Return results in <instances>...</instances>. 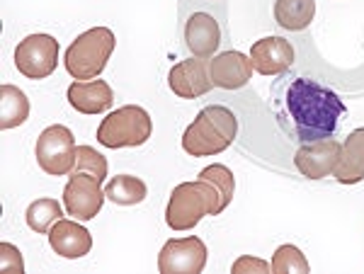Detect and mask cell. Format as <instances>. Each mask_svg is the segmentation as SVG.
I'll return each mask as SVG.
<instances>
[{"mask_svg":"<svg viewBox=\"0 0 364 274\" xmlns=\"http://www.w3.org/2000/svg\"><path fill=\"white\" fill-rule=\"evenodd\" d=\"M287 112L294 121L296 138L301 143L331 138L338 129L340 116L348 112L331 87L316 83L311 78H296L287 87Z\"/></svg>","mask_w":364,"mask_h":274,"instance_id":"cell-1","label":"cell"},{"mask_svg":"<svg viewBox=\"0 0 364 274\" xmlns=\"http://www.w3.org/2000/svg\"><path fill=\"white\" fill-rule=\"evenodd\" d=\"M238 119L224 104H209L195 116L182 133V148L192 158H209L219 155L236 141Z\"/></svg>","mask_w":364,"mask_h":274,"instance_id":"cell-2","label":"cell"},{"mask_svg":"<svg viewBox=\"0 0 364 274\" xmlns=\"http://www.w3.org/2000/svg\"><path fill=\"white\" fill-rule=\"evenodd\" d=\"M224 212L221 197L207 180L182 182L173 190L166 209V224L173 231H190L204 217H219Z\"/></svg>","mask_w":364,"mask_h":274,"instance_id":"cell-3","label":"cell"},{"mask_svg":"<svg viewBox=\"0 0 364 274\" xmlns=\"http://www.w3.org/2000/svg\"><path fill=\"white\" fill-rule=\"evenodd\" d=\"M114 34L107 27H92L80 34L66 49V71L73 80H92L105 71L109 56L114 51Z\"/></svg>","mask_w":364,"mask_h":274,"instance_id":"cell-4","label":"cell"},{"mask_svg":"<svg viewBox=\"0 0 364 274\" xmlns=\"http://www.w3.org/2000/svg\"><path fill=\"white\" fill-rule=\"evenodd\" d=\"M154 121L139 104H127L109 112L97 126V141L105 148H134L151 138Z\"/></svg>","mask_w":364,"mask_h":274,"instance_id":"cell-5","label":"cell"},{"mask_svg":"<svg viewBox=\"0 0 364 274\" xmlns=\"http://www.w3.org/2000/svg\"><path fill=\"white\" fill-rule=\"evenodd\" d=\"M75 148L78 146L73 141V131L63 124H54V126H46L39 133L37 146H34V155H37L39 168L46 175L61 177V175L73 172Z\"/></svg>","mask_w":364,"mask_h":274,"instance_id":"cell-6","label":"cell"},{"mask_svg":"<svg viewBox=\"0 0 364 274\" xmlns=\"http://www.w3.org/2000/svg\"><path fill=\"white\" fill-rule=\"evenodd\" d=\"M58 66V42L51 34H29L15 46V68L29 80L49 78Z\"/></svg>","mask_w":364,"mask_h":274,"instance_id":"cell-7","label":"cell"},{"mask_svg":"<svg viewBox=\"0 0 364 274\" xmlns=\"http://www.w3.org/2000/svg\"><path fill=\"white\" fill-rule=\"evenodd\" d=\"M207 265V246L202 238H170L158 253L161 274H199Z\"/></svg>","mask_w":364,"mask_h":274,"instance_id":"cell-8","label":"cell"},{"mask_svg":"<svg viewBox=\"0 0 364 274\" xmlns=\"http://www.w3.org/2000/svg\"><path fill=\"white\" fill-rule=\"evenodd\" d=\"M100 180L90 172H70V180L63 187V207L73 219L90 221L100 214L105 204V190Z\"/></svg>","mask_w":364,"mask_h":274,"instance_id":"cell-9","label":"cell"},{"mask_svg":"<svg viewBox=\"0 0 364 274\" xmlns=\"http://www.w3.org/2000/svg\"><path fill=\"white\" fill-rule=\"evenodd\" d=\"M340 150H343V143L336 141V138H321V141L301 143V148L294 155L296 170L309 180L328 177V175L336 172Z\"/></svg>","mask_w":364,"mask_h":274,"instance_id":"cell-10","label":"cell"},{"mask_svg":"<svg viewBox=\"0 0 364 274\" xmlns=\"http://www.w3.org/2000/svg\"><path fill=\"white\" fill-rule=\"evenodd\" d=\"M209 63L211 61L199 58V56L175 63L168 73L170 90L178 97H182V100H197V97L207 95L211 87H214L211 75H209Z\"/></svg>","mask_w":364,"mask_h":274,"instance_id":"cell-11","label":"cell"},{"mask_svg":"<svg viewBox=\"0 0 364 274\" xmlns=\"http://www.w3.org/2000/svg\"><path fill=\"white\" fill-rule=\"evenodd\" d=\"M252 61L240 51H224L216 54L209 63V75L214 87H224V90H240L248 85L252 78Z\"/></svg>","mask_w":364,"mask_h":274,"instance_id":"cell-12","label":"cell"},{"mask_svg":"<svg viewBox=\"0 0 364 274\" xmlns=\"http://www.w3.org/2000/svg\"><path fill=\"white\" fill-rule=\"evenodd\" d=\"M250 61L260 75H279L294 63V46L284 37H265L250 46Z\"/></svg>","mask_w":364,"mask_h":274,"instance_id":"cell-13","label":"cell"},{"mask_svg":"<svg viewBox=\"0 0 364 274\" xmlns=\"http://www.w3.org/2000/svg\"><path fill=\"white\" fill-rule=\"evenodd\" d=\"M49 246L66 260H78L92 250V236L85 226L68 219H58L49 231Z\"/></svg>","mask_w":364,"mask_h":274,"instance_id":"cell-14","label":"cell"},{"mask_svg":"<svg viewBox=\"0 0 364 274\" xmlns=\"http://www.w3.org/2000/svg\"><path fill=\"white\" fill-rule=\"evenodd\" d=\"M68 102L80 114H102L112 109L114 92L107 80H75L68 87Z\"/></svg>","mask_w":364,"mask_h":274,"instance_id":"cell-15","label":"cell"},{"mask_svg":"<svg viewBox=\"0 0 364 274\" xmlns=\"http://www.w3.org/2000/svg\"><path fill=\"white\" fill-rule=\"evenodd\" d=\"M185 44L199 58H209L216 54L221 44L219 22L209 13H192L185 25Z\"/></svg>","mask_w":364,"mask_h":274,"instance_id":"cell-16","label":"cell"},{"mask_svg":"<svg viewBox=\"0 0 364 274\" xmlns=\"http://www.w3.org/2000/svg\"><path fill=\"white\" fill-rule=\"evenodd\" d=\"M333 175L340 185H357L364 180V129H355L345 138L338 168Z\"/></svg>","mask_w":364,"mask_h":274,"instance_id":"cell-17","label":"cell"},{"mask_svg":"<svg viewBox=\"0 0 364 274\" xmlns=\"http://www.w3.org/2000/svg\"><path fill=\"white\" fill-rule=\"evenodd\" d=\"M316 17V0H274V20L287 32H301Z\"/></svg>","mask_w":364,"mask_h":274,"instance_id":"cell-18","label":"cell"},{"mask_svg":"<svg viewBox=\"0 0 364 274\" xmlns=\"http://www.w3.org/2000/svg\"><path fill=\"white\" fill-rule=\"evenodd\" d=\"M29 116L27 95L15 85H0V129L22 126Z\"/></svg>","mask_w":364,"mask_h":274,"instance_id":"cell-19","label":"cell"},{"mask_svg":"<svg viewBox=\"0 0 364 274\" xmlns=\"http://www.w3.org/2000/svg\"><path fill=\"white\" fill-rule=\"evenodd\" d=\"M146 194H149L146 182L141 177H134V175H117L105 187V197L112 204H119V207L141 204L146 199Z\"/></svg>","mask_w":364,"mask_h":274,"instance_id":"cell-20","label":"cell"},{"mask_svg":"<svg viewBox=\"0 0 364 274\" xmlns=\"http://www.w3.org/2000/svg\"><path fill=\"white\" fill-rule=\"evenodd\" d=\"M61 217H63L61 204H58L56 199H37V202H32L27 207V214H25L27 226L34 233H49L51 226H54Z\"/></svg>","mask_w":364,"mask_h":274,"instance_id":"cell-21","label":"cell"},{"mask_svg":"<svg viewBox=\"0 0 364 274\" xmlns=\"http://www.w3.org/2000/svg\"><path fill=\"white\" fill-rule=\"evenodd\" d=\"M199 180H207V182L219 192L221 197V207H228L233 199V192H236V180H233V172L228 170L226 165H221V163H214V165L204 168L202 172H199Z\"/></svg>","mask_w":364,"mask_h":274,"instance_id":"cell-22","label":"cell"},{"mask_svg":"<svg viewBox=\"0 0 364 274\" xmlns=\"http://www.w3.org/2000/svg\"><path fill=\"white\" fill-rule=\"evenodd\" d=\"M309 262L296 246H279L272 255L274 274H309Z\"/></svg>","mask_w":364,"mask_h":274,"instance_id":"cell-23","label":"cell"},{"mask_svg":"<svg viewBox=\"0 0 364 274\" xmlns=\"http://www.w3.org/2000/svg\"><path fill=\"white\" fill-rule=\"evenodd\" d=\"M75 172H90L95 175L100 182H105L107 177V160H105L102 153H97L90 146H78L75 148Z\"/></svg>","mask_w":364,"mask_h":274,"instance_id":"cell-24","label":"cell"},{"mask_svg":"<svg viewBox=\"0 0 364 274\" xmlns=\"http://www.w3.org/2000/svg\"><path fill=\"white\" fill-rule=\"evenodd\" d=\"M231 272L233 274H267V272H272V265H267V262L260 258H248V255H243V258H238L233 262Z\"/></svg>","mask_w":364,"mask_h":274,"instance_id":"cell-25","label":"cell"},{"mask_svg":"<svg viewBox=\"0 0 364 274\" xmlns=\"http://www.w3.org/2000/svg\"><path fill=\"white\" fill-rule=\"evenodd\" d=\"M0 270L3 272H22L25 270V265H22V258H20V250L15 246H10V243H0Z\"/></svg>","mask_w":364,"mask_h":274,"instance_id":"cell-26","label":"cell"}]
</instances>
